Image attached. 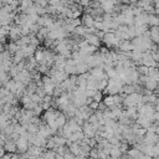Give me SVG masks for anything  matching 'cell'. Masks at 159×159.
I'll return each instance as SVG.
<instances>
[{
	"label": "cell",
	"instance_id": "obj_1",
	"mask_svg": "<svg viewBox=\"0 0 159 159\" xmlns=\"http://www.w3.org/2000/svg\"><path fill=\"white\" fill-rule=\"evenodd\" d=\"M16 147H18V153L19 154H25L29 150V132L25 136H20V138L16 141Z\"/></svg>",
	"mask_w": 159,
	"mask_h": 159
},
{
	"label": "cell",
	"instance_id": "obj_2",
	"mask_svg": "<svg viewBox=\"0 0 159 159\" xmlns=\"http://www.w3.org/2000/svg\"><path fill=\"white\" fill-rule=\"evenodd\" d=\"M143 143L147 145H155L157 143H159V136L155 133H147L143 138Z\"/></svg>",
	"mask_w": 159,
	"mask_h": 159
},
{
	"label": "cell",
	"instance_id": "obj_3",
	"mask_svg": "<svg viewBox=\"0 0 159 159\" xmlns=\"http://www.w3.org/2000/svg\"><path fill=\"white\" fill-rule=\"evenodd\" d=\"M85 40L88 42V45H92V46H96V47H100L101 44H102V40L96 36V35H92V34H86L85 36Z\"/></svg>",
	"mask_w": 159,
	"mask_h": 159
},
{
	"label": "cell",
	"instance_id": "obj_4",
	"mask_svg": "<svg viewBox=\"0 0 159 159\" xmlns=\"http://www.w3.org/2000/svg\"><path fill=\"white\" fill-rule=\"evenodd\" d=\"M133 50H134V46L131 40H123L118 46V51L121 52H132Z\"/></svg>",
	"mask_w": 159,
	"mask_h": 159
},
{
	"label": "cell",
	"instance_id": "obj_5",
	"mask_svg": "<svg viewBox=\"0 0 159 159\" xmlns=\"http://www.w3.org/2000/svg\"><path fill=\"white\" fill-rule=\"evenodd\" d=\"M4 149H5V152H6V153H11V154L18 153L16 142H15V141H13V139L9 137V138L6 139V142H5V144H4Z\"/></svg>",
	"mask_w": 159,
	"mask_h": 159
},
{
	"label": "cell",
	"instance_id": "obj_6",
	"mask_svg": "<svg viewBox=\"0 0 159 159\" xmlns=\"http://www.w3.org/2000/svg\"><path fill=\"white\" fill-rule=\"evenodd\" d=\"M81 25L85 26V27H87V29L93 27V25H94V18L91 14H83V16L81 19Z\"/></svg>",
	"mask_w": 159,
	"mask_h": 159
},
{
	"label": "cell",
	"instance_id": "obj_7",
	"mask_svg": "<svg viewBox=\"0 0 159 159\" xmlns=\"http://www.w3.org/2000/svg\"><path fill=\"white\" fill-rule=\"evenodd\" d=\"M158 81L157 80H154V78H152V77H148V80H147V82H145V85H144V88H147V89H149V91H155L157 88H158Z\"/></svg>",
	"mask_w": 159,
	"mask_h": 159
},
{
	"label": "cell",
	"instance_id": "obj_8",
	"mask_svg": "<svg viewBox=\"0 0 159 159\" xmlns=\"http://www.w3.org/2000/svg\"><path fill=\"white\" fill-rule=\"evenodd\" d=\"M66 122H67L66 116L63 114L62 112H60V114H58L57 118H56V127H57V129H62L63 125L66 124Z\"/></svg>",
	"mask_w": 159,
	"mask_h": 159
},
{
	"label": "cell",
	"instance_id": "obj_9",
	"mask_svg": "<svg viewBox=\"0 0 159 159\" xmlns=\"http://www.w3.org/2000/svg\"><path fill=\"white\" fill-rule=\"evenodd\" d=\"M127 155H128V158H133V159H139L142 155H143V153L138 149V148H136V147H132L129 150H128V153H127Z\"/></svg>",
	"mask_w": 159,
	"mask_h": 159
},
{
	"label": "cell",
	"instance_id": "obj_10",
	"mask_svg": "<svg viewBox=\"0 0 159 159\" xmlns=\"http://www.w3.org/2000/svg\"><path fill=\"white\" fill-rule=\"evenodd\" d=\"M76 71H77V76H78V75L87 74L89 71V69H88V66L86 65L85 62H80V63H77V65H76Z\"/></svg>",
	"mask_w": 159,
	"mask_h": 159
},
{
	"label": "cell",
	"instance_id": "obj_11",
	"mask_svg": "<svg viewBox=\"0 0 159 159\" xmlns=\"http://www.w3.org/2000/svg\"><path fill=\"white\" fill-rule=\"evenodd\" d=\"M148 26H159V16L155 14H150L148 15Z\"/></svg>",
	"mask_w": 159,
	"mask_h": 159
},
{
	"label": "cell",
	"instance_id": "obj_12",
	"mask_svg": "<svg viewBox=\"0 0 159 159\" xmlns=\"http://www.w3.org/2000/svg\"><path fill=\"white\" fill-rule=\"evenodd\" d=\"M52 138H54V142H55L56 147L66 145V143H67V139H66L65 137H62V136H58V134H56V136H52Z\"/></svg>",
	"mask_w": 159,
	"mask_h": 159
},
{
	"label": "cell",
	"instance_id": "obj_13",
	"mask_svg": "<svg viewBox=\"0 0 159 159\" xmlns=\"http://www.w3.org/2000/svg\"><path fill=\"white\" fill-rule=\"evenodd\" d=\"M42 87H44V91H45V93H46V94L54 96V91H55V88H56V85H55L54 82L45 83V85H42Z\"/></svg>",
	"mask_w": 159,
	"mask_h": 159
},
{
	"label": "cell",
	"instance_id": "obj_14",
	"mask_svg": "<svg viewBox=\"0 0 159 159\" xmlns=\"http://www.w3.org/2000/svg\"><path fill=\"white\" fill-rule=\"evenodd\" d=\"M122 155H123V154H122V152H121L119 147H116V145H113V147H112V149H111L109 157H111L112 159H119Z\"/></svg>",
	"mask_w": 159,
	"mask_h": 159
},
{
	"label": "cell",
	"instance_id": "obj_15",
	"mask_svg": "<svg viewBox=\"0 0 159 159\" xmlns=\"http://www.w3.org/2000/svg\"><path fill=\"white\" fill-rule=\"evenodd\" d=\"M69 149H70V152H71L75 157H78L80 153H81V147H80L78 143H71V145L69 147Z\"/></svg>",
	"mask_w": 159,
	"mask_h": 159
},
{
	"label": "cell",
	"instance_id": "obj_16",
	"mask_svg": "<svg viewBox=\"0 0 159 159\" xmlns=\"http://www.w3.org/2000/svg\"><path fill=\"white\" fill-rule=\"evenodd\" d=\"M102 102L106 105L107 108H111V107L116 106V105H114V96H109V94H107L106 97H103V101H102Z\"/></svg>",
	"mask_w": 159,
	"mask_h": 159
},
{
	"label": "cell",
	"instance_id": "obj_17",
	"mask_svg": "<svg viewBox=\"0 0 159 159\" xmlns=\"http://www.w3.org/2000/svg\"><path fill=\"white\" fill-rule=\"evenodd\" d=\"M119 149H121L122 154H127V153H128V150L131 149V145L128 144V142H127V141H122L121 145H119Z\"/></svg>",
	"mask_w": 159,
	"mask_h": 159
},
{
	"label": "cell",
	"instance_id": "obj_18",
	"mask_svg": "<svg viewBox=\"0 0 159 159\" xmlns=\"http://www.w3.org/2000/svg\"><path fill=\"white\" fill-rule=\"evenodd\" d=\"M26 129H27L29 134H38V133H39V125L30 123V124L27 125V128H26Z\"/></svg>",
	"mask_w": 159,
	"mask_h": 159
},
{
	"label": "cell",
	"instance_id": "obj_19",
	"mask_svg": "<svg viewBox=\"0 0 159 159\" xmlns=\"http://www.w3.org/2000/svg\"><path fill=\"white\" fill-rule=\"evenodd\" d=\"M137 71L141 76H148V72H149V67L144 66V65H139L137 66Z\"/></svg>",
	"mask_w": 159,
	"mask_h": 159
},
{
	"label": "cell",
	"instance_id": "obj_20",
	"mask_svg": "<svg viewBox=\"0 0 159 159\" xmlns=\"http://www.w3.org/2000/svg\"><path fill=\"white\" fill-rule=\"evenodd\" d=\"M92 100L94 102H102L103 101V92L102 91H96V93H94V96L92 97Z\"/></svg>",
	"mask_w": 159,
	"mask_h": 159
},
{
	"label": "cell",
	"instance_id": "obj_21",
	"mask_svg": "<svg viewBox=\"0 0 159 159\" xmlns=\"http://www.w3.org/2000/svg\"><path fill=\"white\" fill-rule=\"evenodd\" d=\"M88 158L89 159H98V148H91Z\"/></svg>",
	"mask_w": 159,
	"mask_h": 159
},
{
	"label": "cell",
	"instance_id": "obj_22",
	"mask_svg": "<svg viewBox=\"0 0 159 159\" xmlns=\"http://www.w3.org/2000/svg\"><path fill=\"white\" fill-rule=\"evenodd\" d=\"M30 97H31V101L35 102L36 105H41L42 103V98L39 96V94H36V93H34L33 96H30Z\"/></svg>",
	"mask_w": 159,
	"mask_h": 159
},
{
	"label": "cell",
	"instance_id": "obj_23",
	"mask_svg": "<svg viewBox=\"0 0 159 159\" xmlns=\"http://www.w3.org/2000/svg\"><path fill=\"white\" fill-rule=\"evenodd\" d=\"M55 147H56V144H55V142H54V138L50 137V138L47 139V142H46V147H45V148L50 150V149H54Z\"/></svg>",
	"mask_w": 159,
	"mask_h": 159
},
{
	"label": "cell",
	"instance_id": "obj_24",
	"mask_svg": "<svg viewBox=\"0 0 159 159\" xmlns=\"http://www.w3.org/2000/svg\"><path fill=\"white\" fill-rule=\"evenodd\" d=\"M42 111H44V109H42V106H41V105H38V106L33 109V112H34V114H35L36 117H40V114L42 113Z\"/></svg>",
	"mask_w": 159,
	"mask_h": 159
},
{
	"label": "cell",
	"instance_id": "obj_25",
	"mask_svg": "<svg viewBox=\"0 0 159 159\" xmlns=\"http://www.w3.org/2000/svg\"><path fill=\"white\" fill-rule=\"evenodd\" d=\"M9 93H10V91H9V89H6L5 87H3L2 89H0V100L4 98V97H6Z\"/></svg>",
	"mask_w": 159,
	"mask_h": 159
},
{
	"label": "cell",
	"instance_id": "obj_26",
	"mask_svg": "<svg viewBox=\"0 0 159 159\" xmlns=\"http://www.w3.org/2000/svg\"><path fill=\"white\" fill-rule=\"evenodd\" d=\"M36 94H39V96H40L41 98H44V97L46 96V93H45V91H44V87H38V89H36Z\"/></svg>",
	"mask_w": 159,
	"mask_h": 159
},
{
	"label": "cell",
	"instance_id": "obj_27",
	"mask_svg": "<svg viewBox=\"0 0 159 159\" xmlns=\"http://www.w3.org/2000/svg\"><path fill=\"white\" fill-rule=\"evenodd\" d=\"M98 106H100V103H98V102L92 101V102H91V105H89L88 107H89L92 111H97V109H98Z\"/></svg>",
	"mask_w": 159,
	"mask_h": 159
},
{
	"label": "cell",
	"instance_id": "obj_28",
	"mask_svg": "<svg viewBox=\"0 0 159 159\" xmlns=\"http://www.w3.org/2000/svg\"><path fill=\"white\" fill-rule=\"evenodd\" d=\"M75 158H76V157H75L71 152H67L65 155H63V159H75Z\"/></svg>",
	"mask_w": 159,
	"mask_h": 159
},
{
	"label": "cell",
	"instance_id": "obj_29",
	"mask_svg": "<svg viewBox=\"0 0 159 159\" xmlns=\"http://www.w3.org/2000/svg\"><path fill=\"white\" fill-rule=\"evenodd\" d=\"M5 154H6V152H5L4 147H3V145H0V158H2V157H4Z\"/></svg>",
	"mask_w": 159,
	"mask_h": 159
},
{
	"label": "cell",
	"instance_id": "obj_30",
	"mask_svg": "<svg viewBox=\"0 0 159 159\" xmlns=\"http://www.w3.org/2000/svg\"><path fill=\"white\" fill-rule=\"evenodd\" d=\"M139 159H154V158H153V157H150V155H145V154H143Z\"/></svg>",
	"mask_w": 159,
	"mask_h": 159
},
{
	"label": "cell",
	"instance_id": "obj_31",
	"mask_svg": "<svg viewBox=\"0 0 159 159\" xmlns=\"http://www.w3.org/2000/svg\"><path fill=\"white\" fill-rule=\"evenodd\" d=\"M55 159H63V157H62V155H56Z\"/></svg>",
	"mask_w": 159,
	"mask_h": 159
},
{
	"label": "cell",
	"instance_id": "obj_32",
	"mask_svg": "<svg viewBox=\"0 0 159 159\" xmlns=\"http://www.w3.org/2000/svg\"><path fill=\"white\" fill-rule=\"evenodd\" d=\"M0 112H3V106L0 105Z\"/></svg>",
	"mask_w": 159,
	"mask_h": 159
},
{
	"label": "cell",
	"instance_id": "obj_33",
	"mask_svg": "<svg viewBox=\"0 0 159 159\" xmlns=\"http://www.w3.org/2000/svg\"><path fill=\"white\" fill-rule=\"evenodd\" d=\"M106 159H112V158H111V157H109V155H108V157H107V158H106Z\"/></svg>",
	"mask_w": 159,
	"mask_h": 159
},
{
	"label": "cell",
	"instance_id": "obj_34",
	"mask_svg": "<svg viewBox=\"0 0 159 159\" xmlns=\"http://www.w3.org/2000/svg\"><path fill=\"white\" fill-rule=\"evenodd\" d=\"M158 46H159V41H158Z\"/></svg>",
	"mask_w": 159,
	"mask_h": 159
}]
</instances>
